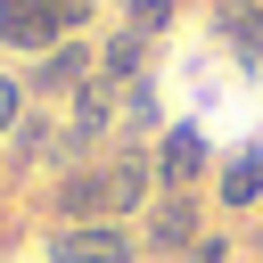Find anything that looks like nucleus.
Returning a JSON list of instances; mask_svg holds the SVG:
<instances>
[{
	"instance_id": "12",
	"label": "nucleus",
	"mask_w": 263,
	"mask_h": 263,
	"mask_svg": "<svg viewBox=\"0 0 263 263\" xmlns=\"http://www.w3.org/2000/svg\"><path fill=\"white\" fill-rule=\"evenodd\" d=\"M181 16V0H123V25L132 33H148V41H164V25Z\"/></svg>"
},
{
	"instance_id": "7",
	"label": "nucleus",
	"mask_w": 263,
	"mask_h": 263,
	"mask_svg": "<svg viewBox=\"0 0 263 263\" xmlns=\"http://www.w3.org/2000/svg\"><path fill=\"white\" fill-rule=\"evenodd\" d=\"M58 156H66V123L49 107H25V123L8 132V164L16 173H58Z\"/></svg>"
},
{
	"instance_id": "16",
	"label": "nucleus",
	"mask_w": 263,
	"mask_h": 263,
	"mask_svg": "<svg viewBox=\"0 0 263 263\" xmlns=\"http://www.w3.org/2000/svg\"><path fill=\"white\" fill-rule=\"evenodd\" d=\"M66 16H74V33H82V25L99 16V0H66Z\"/></svg>"
},
{
	"instance_id": "6",
	"label": "nucleus",
	"mask_w": 263,
	"mask_h": 263,
	"mask_svg": "<svg viewBox=\"0 0 263 263\" xmlns=\"http://www.w3.org/2000/svg\"><path fill=\"white\" fill-rule=\"evenodd\" d=\"M49 222H58V230H74V222H107V164H74V173H58V189H49Z\"/></svg>"
},
{
	"instance_id": "5",
	"label": "nucleus",
	"mask_w": 263,
	"mask_h": 263,
	"mask_svg": "<svg viewBox=\"0 0 263 263\" xmlns=\"http://www.w3.org/2000/svg\"><path fill=\"white\" fill-rule=\"evenodd\" d=\"M148 164H156V197H164V189H197V173H205V132H197V123H164L156 148H148Z\"/></svg>"
},
{
	"instance_id": "1",
	"label": "nucleus",
	"mask_w": 263,
	"mask_h": 263,
	"mask_svg": "<svg viewBox=\"0 0 263 263\" xmlns=\"http://www.w3.org/2000/svg\"><path fill=\"white\" fill-rule=\"evenodd\" d=\"M197 238H205V205H197V189H164V197L140 214V247L164 255V263H181Z\"/></svg>"
},
{
	"instance_id": "9",
	"label": "nucleus",
	"mask_w": 263,
	"mask_h": 263,
	"mask_svg": "<svg viewBox=\"0 0 263 263\" xmlns=\"http://www.w3.org/2000/svg\"><path fill=\"white\" fill-rule=\"evenodd\" d=\"M148 33H132V25H115L107 41H99V82L107 90H132V82H148Z\"/></svg>"
},
{
	"instance_id": "15",
	"label": "nucleus",
	"mask_w": 263,
	"mask_h": 263,
	"mask_svg": "<svg viewBox=\"0 0 263 263\" xmlns=\"http://www.w3.org/2000/svg\"><path fill=\"white\" fill-rule=\"evenodd\" d=\"M181 263H230V230H205V238H197Z\"/></svg>"
},
{
	"instance_id": "13",
	"label": "nucleus",
	"mask_w": 263,
	"mask_h": 263,
	"mask_svg": "<svg viewBox=\"0 0 263 263\" xmlns=\"http://www.w3.org/2000/svg\"><path fill=\"white\" fill-rule=\"evenodd\" d=\"M25 107H33V99H25V74H0V140L25 123Z\"/></svg>"
},
{
	"instance_id": "10",
	"label": "nucleus",
	"mask_w": 263,
	"mask_h": 263,
	"mask_svg": "<svg viewBox=\"0 0 263 263\" xmlns=\"http://www.w3.org/2000/svg\"><path fill=\"white\" fill-rule=\"evenodd\" d=\"M214 197H222V214H247V205H263V140H255V148H238V156H222V173H214Z\"/></svg>"
},
{
	"instance_id": "4",
	"label": "nucleus",
	"mask_w": 263,
	"mask_h": 263,
	"mask_svg": "<svg viewBox=\"0 0 263 263\" xmlns=\"http://www.w3.org/2000/svg\"><path fill=\"white\" fill-rule=\"evenodd\" d=\"M0 41L16 58H41V49L74 41V16H66V0H0Z\"/></svg>"
},
{
	"instance_id": "3",
	"label": "nucleus",
	"mask_w": 263,
	"mask_h": 263,
	"mask_svg": "<svg viewBox=\"0 0 263 263\" xmlns=\"http://www.w3.org/2000/svg\"><path fill=\"white\" fill-rule=\"evenodd\" d=\"M82 82H99V41H90V33H74V41H58V49H41V58L25 66V99H33V107L58 99V90H82Z\"/></svg>"
},
{
	"instance_id": "2",
	"label": "nucleus",
	"mask_w": 263,
	"mask_h": 263,
	"mask_svg": "<svg viewBox=\"0 0 263 263\" xmlns=\"http://www.w3.org/2000/svg\"><path fill=\"white\" fill-rule=\"evenodd\" d=\"M41 255L49 263H140L148 247H140L132 222H74V230H49Z\"/></svg>"
},
{
	"instance_id": "8",
	"label": "nucleus",
	"mask_w": 263,
	"mask_h": 263,
	"mask_svg": "<svg viewBox=\"0 0 263 263\" xmlns=\"http://www.w3.org/2000/svg\"><path fill=\"white\" fill-rule=\"evenodd\" d=\"M156 205V164L148 156H107V222H132Z\"/></svg>"
},
{
	"instance_id": "11",
	"label": "nucleus",
	"mask_w": 263,
	"mask_h": 263,
	"mask_svg": "<svg viewBox=\"0 0 263 263\" xmlns=\"http://www.w3.org/2000/svg\"><path fill=\"white\" fill-rule=\"evenodd\" d=\"M214 25H222V41H230V58L263 66V0H214Z\"/></svg>"
},
{
	"instance_id": "14",
	"label": "nucleus",
	"mask_w": 263,
	"mask_h": 263,
	"mask_svg": "<svg viewBox=\"0 0 263 263\" xmlns=\"http://www.w3.org/2000/svg\"><path fill=\"white\" fill-rule=\"evenodd\" d=\"M123 123H132V132H156V99H148V82H132V99H123Z\"/></svg>"
}]
</instances>
